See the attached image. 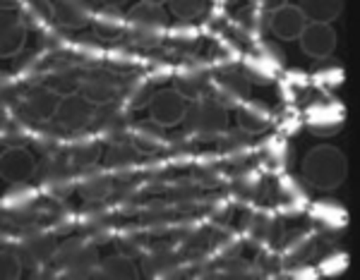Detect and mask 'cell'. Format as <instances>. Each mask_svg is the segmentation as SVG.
Here are the masks:
<instances>
[{"label": "cell", "instance_id": "obj_1", "mask_svg": "<svg viewBox=\"0 0 360 280\" xmlns=\"http://www.w3.org/2000/svg\"><path fill=\"white\" fill-rule=\"evenodd\" d=\"M346 178V159L334 147H315L303 161V180L315 189L329 192Z\"/></svg>", "mask_w": 360, "mask_h": 280}, {"label": "cell", "instance_id": "obj_2", "mask_svg": "<svg viewBox=\"0 0 360 280\" xmlns=\"http://www.w3.org/2000/svg\"><path fill=\"white\" fill-rule=\"evenodd\" d=\"M127 29L132 39L142 46H154L164 36V29L168 27L166 10L156 3H139L125 15Z\"/></svg>", "mask_w": 360, "mask_h": 280}, {"label": "cell", "instance_id": "obj_3", "mask_svg": "<svg viewBox=\"0 0 360 280\" xmlns=\"http://www.w3.org/2000/svg\"><path fill=\"white\" fill-rule=\"evenodd\" d=\"M183 122H188V130L193 134L214 137V134L226 130V125H229V113H226V108L219 101L205 98V101L188 108V115H185Z\"/></svg>", "mask_w": 360, "mask_h": 280}, {"label": "cell", "instance_id": "obj_4", "mask_svg": "<svg viewBox=\"0 0 360 280\" xmlns=\"http://www.w3.org/2000/svg\"><path fill=\"white\" fill-rule=\"evenodd\" d=\"M147 108H149V120H154L161 127H173L185 120L190 106L176 89H166V91H156Z\"/></svg>", "mask_w": 360, "mask_h": 280}, {"label": "cell", "instance_id": "obj_5", "mask_svg": "<svg viewBox=\"0 0 360 280\" xmlns=\"http://www.w3.org/2000/svg\"><path fill=\"white\" fill-rule=\"evenodd\" d=\"M96 106L89 103L82 93H75V96L60 98V106H58L56 118L65 130H79L86 122H94Z\"/></svg>", "mask_w": 360, "mask_h": 280}, {"label": "cell", "instance_id": "obj_6", "mask_svg": "<svg viewBox=\"0 0 360 280\" xmlns=\"http://www.w3.org/2000/svg\"><path fill=\"white\" fill-rule=\"evenodd\" d=\"M300 48L310 58H329L336 48V32L332 25H305L300 34Z\"/></svg>", "mask_w": 360, "mask_h": 280}, {"label": "cell", "instance_id": "obj_7", "mask_svg": "<svg viewBox=\"0 0 360 280\" xmlns=\"http://www.w3.org/2000/svg\"><path fill=\"white\" fill-rule=\"evenodd\" d=\"M0 173H3L5 182L22 185L37 173V161L27 149H5L3 161H0Z\"/></svg>", "mask_w": 360, "mask_h": 280}, {"label": "cell", "instance_id": "obj_8", "mask_svg": "<svg viewBox=\"0 0 360 280\" xmlns=\"http://www.w3.org/2000/svg\"><path fill=\"white\" fill-rule=\"evenodd\" d=\"M305 17L300 15L298 5H291V3H283L271 13V20H269V27L271 32L276 34L278 39L283 41H293V39H300L305 29Z\"/></svg>", "mask_w": 360, "mask_h": 280}, {"label": "cell", "instance_id": "obj_9", "mask_svg": "<svg viewBox=\"0 0 360 280\" xmlns=\"http://www.w3.org/2000/svg\"><path fill=\"white\" fill-rule=\"evenodd\" d=\"M274 125V110L264 101H248L238 108V127L245 134H262Z\"/></svg>", "mask_w": 360, "mask_h": 280}, {"label": "cell", "instance_id": "obj_10", "mask_svg": "<svg viewBox=\"0 0 360 280\" xmlns=\"http://www.w3.org/2000/svg\"><path fill=\"white\" fill-rule=\"evenodd\" d=\"M58 106H60V96L44 86V89L29 93L25 106L20 108V113L27 122H41V120L53 118L58 113Z\"/></svg>", "mask_w": 360, "mask_h": 280}, {"label": "cell", "instance_id": "obj_11", "mask_svg": "<svg viewBox=\"0 0 360 280\" xmlns=\"http://www.w3.org/2000/svg\"><path fill=\"white\" fill-rule=\"evenodd\" d=\"M118 93V81H115L113 74L103 72H91L89 77L82 81V96L94 106H103V103H111Z\"/></svg>", "mask_w": 360, "mask_h": 280}, {"label": "cell", "instance_id": "obj_12", "mask_svg": "<svg viewBox=\"0 0 360 280\" xmlns=\"http://www.w3.org/2000/svg\"><path fill=\"white\" fill-rule=\"evenodd\" d=\"M96 127L106 134L108 139H115L125 132L127 127V108L125 103H103V106H96V115H94ZM118 142V139H115Z\"/></svg>", "mask_w": 360, "mask_h": 280}, {"label": "cell", "instance_id": "obj_13", "mask_svg": "<svg viewBox=\"0 0 360 280\" xmlns=\"http://www.w3.org/2000/svg\"><path fill=\"white\" fill-rule=\"evenodd\" d=\"M298 10L307 25H332L344 13V3L341 0H303L298 3Z\"/></svg>", "mask_w": 360, "mask_h": 280}, {"label": "cell", "instance_id": "obj_14", "mask_svg": "<svg viewBox=\"0 0 360 280\" xmlns=\"http://www.w3.org/2000/svg\"><path fill=\"white\" fill-rule=\"evenodd\" d=\"M250 98V81L240 74H229L219 81L217 86V98L224 108H240Z\"/></svg>", "mask_w": 360, "mask_h": 280}, {"label": "cell", "instance_id": "obj_15", "mask_svg": "<svg viewBox=\"0 0 360 280\" xmlns=\"http://www.w3.org/2000/svg\"><path fill=\"white\" fill-rule=\"evenodd\" d=\"M283 65V53L278 51H271V48H262L257 55L248 58V65H245V72L250 79H257L266 84L271 81V77L276 74V69Z\"/></svg>", "mask_w": 360, "mask_h": 280}, {"label": "cell", "instance_id": "obj_16", "mask_svg": "<svg viewBox=\"0 0 360 280\" xmlns=\"http://www.w3.org/2000/svg\"><path fill=\"white\" fill-rule=\"evenodd\" d=\"M164 130H166V127L156 125L154 120L139 122L135 130H132L130 142L135 144V149L139 151V154H156V151L164 149V144H166Z\"/></svg>", "mask_w": 360, "mask_h": 280}, {"label": "cell", "instance_id": "obj_17", "mask_svg": "<svg viewBox=\"0 0 360 280\" xmlns=\"http://www.w3.org/2000/svg\"><path fill=\"white\" fill-rule=\"evenodd\" d=\"M53 20L65 29H82L89 20V5L77 0H58L53 3Z\"/></svg>", "mask_w": 360, "mask_h": 280}, {"label": "cell", "instance_id": "obj_18", "mask_svg": "<svg viewBox=\"0 0 360 280\" xmlns=\"http://www.w3.org/2000/svg\"><path fill=\"white\" fill-rule=\"evenodd\" d=\"M344 127V115L339 108L332 106H317L310 113V132L319 134V137H332V134L341 132Z\"/></svg>", "mask_w": 360, "mask_h": 280}, {"label": "cell", "instance_id": "obj_19", "mask_svg": "<svg viewBox=\"0 0 360 280\" xmlns=\"http://www.w3.org/2000/svg\"><path fill=\"white\" fill-rule=\"evenodd\" d=\"M127 27L125 15L120 13L115 5H103L94 17V32L101 39H115L123 34V29Z\"/></svg>", "mask_w": 360, "mask_h": 280}, {"label": "cell", "instance_id": "obj_20", "mask_svg": "<svg viewBox=\"0 0 360 280\" xmlns=\"http://www.w3.org/2000/svg\"><path fill=\"white\" fill-rule=\"evenodd\" d=\"M27 41V27L15 17H3V36H0V53L5 58H13L22 51Z\"/></svg>", "mask_w": 360, "mask_h": 280}, {"label": "cell", "instance_id": "obj_21", "mask_svg": "<svg viewBox=\"0 0 360 280\" xmlns=\"http://www.w3.org/2000/svg\"><path fill=\"white\" fill-rule=\"evenodd\" d=\"M46 89H51L53 93H58L60 98L75 96V93L82 91V79L75 69H56L53 74H49L46 79Z\"/></svg>", "mask_w": 360, "mask_h": 280}, {"label": "cell", "instance_id": "obj_22", "mask_svg": "<svg viewBox=\"0 0 360 280\" xmlns=\"http://www.w3.org/2000/svg\"><path fill=\"white\" fill-rule=\"evenodd\" d=\"M154 93H156V89H154L152 81H147V79L132 81V84L125 89V106L127 108L149 106V103H152V98H154Z\"/></svg>", "mask_w": 360, "mask_h": 280}, {"label": "cell", "instance_id": "obj_23", "mask_svg": "<svg viewBox=\"0 0 360 280\" xmlns=\"http://www.w3.org/2000/svg\"><path fill=\"white\" fill-rule=\"evenodd\" d=\"M205 81H207L205 74H200V72H183V74H178V79H176V91L185 101H197L207 86Z\"/></svg>", "mask_w": 360, "mask_h": 280}, {"label": "cell", "instance_id": "obj_24", "mask_svg": "<svg viewBox=\"0 0 360 280\" xmlns=\"http://www.w3.org/2000/svg\"><path fill=\"white\" fill-rule=\"evenodd\" d=\"M101 273L106 278H137V268L127 256L113 254L101 261Z\"/></svg>", "mask_w": 360, "mask_h": 280}, {"label": "cell", "instance_id": "obj_25", "mask_svg": "<svg viewBox=\"0 0 360 280\" xmlns=\"http://www.w3.org/2000/svg\"><path fill=\"white\" fill-rule=\"evenodd\" d=\"M139 159V151L132 142H111L106 151L108 166H125V163H135Z\"/></svg>", "mask_w": 360, "mask_h": 280}, {"label": "cell", "instance_id": "obj_26", "mask_svg": "<svg viewBox=\"0 0 360 280\" xmlns=\"http://www.w3.org/2000/svg\"><path fill=\"white\" fill-rule=\"evenodd\" d=\"M166 8H168V13L173 17H178L180 22H188L205 13L207 3H200V0H171Z\"/></svg>", "mask_w": 360, "mask_h": 280}, {"label": "cell", "instance_id": "obj_27", "mask_svg": "<svg viewBox=\"0 0 360 280\" xmlns=\"http://www.w3.org/2000/svg\"><path fill=\"white\" fill-rule=\"evenodd\" d=\"M25 249H27V254H29V256H34V259L46 261V259H51V256L56 254L58 244H56L53 237H49V235H37V237H29V240L25 242Z\"/></svg>", "mask_w": 360, "mask_h": 280}, {"label": "cell", "instance_id": "obj_28", "mask_svg": "<svg viewBox=\"0 0 360 280\" xmlns=\"http://www.w3.org/2000/svg\"><path fill=\"white\" fill-rule=\"evenodd\" d=\"M108 192H111V180H106V178H89V180H84L82 187H79V194L91 201L103 199Z\"/></svg>", "mask_w": 360, "mask_h": 280}, {"label": "cell", "instance_id": "obj_29", "mask_svg": "<svg viewBox=\"0 0 360 280\" xmlns=\"http://www.w3.org/2000/svg\"><path fill=\"white\" fill-rule=\"evenodd\" d=\"M98 154H101V147L96 142H77L72 147V161L79 163V166H86V163H94L98 161Z\"/></svg>", "mask_w": 360, "mask_h": 280}, {"label": "cell", "instance_id": "obj_30", "mask_svg": "<svg viewBox=\"0 0 360 280\" xmlns=\"http://www.w3.org/2000/svg\"><path fill=\"white\" fill-rule=\"evenodd\" d=\"M315 252V242L310 240V237H298L293 244H288V252H286V256H288V264H300V261H305V259H310V254Z\"/></svg>", "mask_w": 360, "mask_h": 280}, {"label": "cell", "instance_id": "obj_31", "mask_svg": "<svg viewBox=\"0 0 360 280\" xmlns=\"http://www.w3.org/2000/svg\"><path fill=\"white\" fill-rule=\"evenodd\" d=\"M224 149H226V156L229 159H236V156H245L248 154V134L245 132H231L229 137H226V144H224Z\"/></svg>", "mask_w": 360, "mask_h": 280}, {"label": "cell", "instance_id": "obj_32", "mask_svg": "<svg viewBox=\"0 0 360 280\" xmlns=\"http://www.w3.org/2000/svg\"><path fill=\"white\" fill-rule=\"evenodd\" d=\"M0 273H3V278H20V273H22L20 256H17L15 252H8V249H5L3 259H0Z\"/></svg>", "mask_w": 360, "mask_h": 280}, {"label": "cell", "instance_id": "obj_33", "mask_svg": "<svg viewBox=\"0 0 360 280\" xmlns=\"http://www.w3.org/2000/svg\"><path fill=\"white\" fill-rule=\"evenodd\" d=\"M317 77L322 79V81H324V84H327V86H334V81H339V79H341V77H334V67H329L327 72H319Z\"/></svg>", "mask_w": 360, "mask_h": 280}]
</instances>
